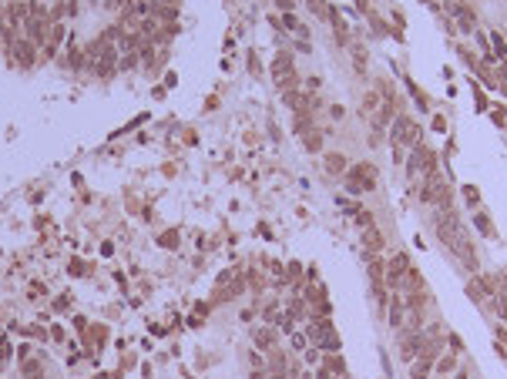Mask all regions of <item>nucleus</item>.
<instances>
[{
	"instance_id": "1",
	"label": "nucleus",
	"mask_w": 507,
	"mask_h": 379,
	"mask_svg": "<svg viewBox=\"0 0 507 379\" xmlns=\"http://www.w3.org/2000/svg\"><path fill=\"white\" fill-rule=\"evenodd\" d=\"M390 138H393L396 145H407V148L423 145V141H420V138H423V131H420V124L413 121L410 114H396L393 124H390Z\"/></svg>"
},
{
	"instance_id": "2",
	"label": "nucleus",
	"mask_w": 507,
	"mask_h": 379,
	"mask_svg": "<svg viewBox=\"0 0 507 379\" xmlns=\"http://www.w3.org/2000/svg\"><path fill=\"white\" fill-rule=\"evenodd\" d=\"M272 77H275V88L286 94V91H296L299 77H296V64H292V54L289 50H279L272 61Z\"/></svg>"
},
{
	"instance_id": "3",
	"label": "nucleus",
	"mask_w": 507,
	"mask_h": 379,
	"mask_svg": "<svg viewBox=\"0 0 507 379\" xmlns=\"http://www.w3.org/2000/svg\"><path fill=\"white\" fill-rule=\"evenodd\" d=\"M309 342H313L316 349H333V353H339L336 326H333L329 319H313V322H309Z\"/></svg>"
},
{
	"instance_id": "4",
	"label": "nucleus",
	"mask_w": 507,
	"mask_h": 379,
	"mask_svg": "<svg viewBox=\"0 0 507 379\" xmlns=\"http://www.w3.org/2000/svg\"><path fill=\"white\" fill-rule=\"evenodd\" d=\"M373 188H376L373 165H353V168H346V192L349 195H363V192H373Z\"/></svg>"
},
{
	"instance_id": "5",
	"label": "nucleus",
	"mask_w": 507,
	"mask_h": 379,
	"mask_svg": "<svg viewBox=\"0 0 507 379\" xmlns=\"http://www.w3.org/2000/svg\"><path fill=\"white\" fill-rule=\"evenodd\" d=\"M430 171H437V151L427 145H417L410 151V161H407V175L417 178V175H430Z\"/></svg>"
},
{
	"instance_id": "6",
	"label": "nucleus",
	"mask_w": 507,
	"mask_h": 379,
	"mask_svg": "<svg viewBox=\"0 0 507 379\" xmlns=\"http://www.w3.org/2000/svg\"><path fill=\"white\" fill-rule=\"evenodd\" d=\"M47 34H50V14H44V17H27V24H24V37L31 44H47Z\"/></svg>"
},
{
	"instance_id": "7",
	"label": "nucleus",
	"mask_w": 507,
	"mask_h": 379,
	"mask_svg": "<svg viewBox=\"0 0 507 379\" xmlns=\"http://www.w3.org/2000/svg\"><path fill=\"white\" fill-rule=\"evenodd\" d=\"M407 272H410V258H407V252H396V255L390 258V265H387V282H390V289L403 285Z\"/></svg>"
},
{
	"instance_id": "8",
	"label": "nucleus",
	"mask_w": 507,
	"mask_h": 379,
	"mask_svg": "<svg viewBox=\"0 0 507 379\" xmlns=\"http://www.w3.org/2000/svg\"><path fill=\"white\" fill-rule=\"evenodd\" d=\"M64 37H67V24H64V20H54V24H50V34H47V44L40 47V54H44L40 61H50V57H54L57 50H61Z\"/></svg>"
},
{
	"instance_id": "9",
	"label": "nucleus",
	"mask_w": 507,
	"mask_h": 379,
	"mask_svg": "<svg viewBox=\"0 0 507 379\" xmlns=\"http://www.w3.org/2000/svg\"><path fill=\"white\" fill-rule=\"evenodd\" d=\"M10 57H14L20 67H31L34 61H37V44H31L27 37H20V41L10 44Z\"/></svg>"
},
{
	"instance_id": "10",
	"label": "nucleus",
	"mask_w": 507,
	"mask_h": 379,
	"mask_svg": "<svg viewBox=\"0 0 507 379\" xmlns=\"http://www.w3.org/2000/svg\"><path fill=\"white\" fill-rule=\"evenodd\" d=\"M447 10H450V14L460 20V31H464V34H474V27H477V14H474V10L464 7L460 0H447Z\"/></svg>"
},
{
	"instance_id": "11",
	"label": "nucleus",
	"mask_w": 507,
	"mask_h": 379,
	"mask_svg": "<svg viewBox=\"0 0 507 379\" xmlns=\"http://www.w3.org/2000/svg\"><path fill=\"white\" fill-rule=\"evenodd\" d=\"M383 232H379L376 225H370V228H363V249H366V255H376V252H383Z\"/></svg>"
},
{
	"instance_id": "12",
	"label": "nucleus",
	"mask_w": 507,
	"mask_h": 379,
	"mask_svg": "<svg viewBox=\"0 0 507 379\" xmlns=\"http://www.w3.org/2000/svg\"><path fill=\"white\" fill-rule=\"evenodd\" d=\"M403 319H407V302H403V295H390V326H393V329H403Z\"/></svg>"
},
{
	"instance_id": "13",
	"label": "nucleus",
	"mask_w": 507,
	"mask_h": 379,
	"mask_svg": "<svg viewBox=\"0 0 507 379\" xmlns=\"http://www.w3.org/2000/svg\"><path fill=\"white\" fill-rule=\"evenodd\" d=\"M434 363H437L434 356H417L410 363V379H427L434 372Z\"/></svg>"
},
{
	"instance_id": "14",
	"label": "nucleus",
	"mask_w": 507,
	"mask_h": 379,
	"mask_svg": "<svg viewBox=\"0 0 507 379\" xmlns=\"http://www.w3.org/2000/svg\"><path fill=\"white\" fill-rule=\"evenodd\" d=\"M252 342H256V349H272L275 346V329L272 326H259V329L252 332Z\"/></svg>"
},
{
	"instance_id": "15",
	"label": "nucleus",
	"mask_w": 507,
	"mask_h": 379,
	"mask_svg": "<svg viewBox=\"0 0 507 379\" xmlns=\"http://www.w3.org/2000/svg\"><path fill=\"white\" fill-rule=\"evenodd\" d=\"M434 369L440 372V376H453V372H457V353H440Z\"/></svg>"
},
{
	"instance_id": "16",
	"label": "nucleus",
	"mask_w": 507,
	"mask_h": 379,
	"mask_svg": "<svg viewBox=\"0 0 507 379\" xmlns=\"http://www.w3.org/2000/svg\"><path fill=\"white\" fill-rule=\"evenodd\" d=\"M322 165H326V171H329V175H346V168H349L346 158H343V154H333V151L322 158Z\"/></svg>"
},
{
	"instance_id": "17",
	"label": "nucleus",
	"mask_w": 507,
	"mask_h": 379,
	"mask_svg": "<svg viewBox=\"0 0 507 379\" xmlns=\"http://www.w3.org/2000/svg\"><path fill=\"white\" fill-rule=\"evenodd\" d=\"M370 258V282H383L387 279V262L383 258H373V255H366Z\"/></svg>"
},
{
	"instance_id": "18",
	"label": "nucleus",
	"mask_w": 507,
	"mask_h": 379,
	"mask_svg": "<svg viewBox=\"0 0 507 379\" xmlns=\"http://www.w3.org/2000/svg\"><path fill=\"white\" fill-rule=\"evenodd\" d=\"M491 44H494V50H497V61H500V64H507V44H504V37H500L497 31L491 34Z\"/></svg>"
},
{
	"instance_id": "19",
	"label": "nucleus",
	"mask_w": 507,
	"mask_h": 379,
	"mask_svg": "<svg viewBox=\"0 0 507 379\" xmlns=\"http://www.w3.org/2000/svg\"><path fill=\"white\" fill-rule=\"evenodd\" d=\"M474 225H477V232H480V235H487V238L494 235V228H491V218L484 215V211H477V215H474Z\"/></svg>"
},
{
	"instance_id": "20",
	"label": "nucleus",
	"mask_w": 507,
	"mask_h": 379,
	"mask_svg": "<svg viewBox=\"0 0 507 379\" xmlns=\"http://www.w3.org/2000/svg\"><path fill=\"white\" fill-rule=\"evenodd\" d=\"M353 64H356V71L366 67V47H360V44H353Z\"/></svg>"
},
{
	"instance_id": "21",
	"label": "nucleus",
	"mask_w": 507,
	"mask_h": 379,
	"mask_svg": "<svg viewBox=\"0 0 507 379\" xmlns=\"http://www.w3.org/2000/svg\"><path fill=\"white\" fill-rule=\"evenodd\" d=\"M319 148H322V134H319V131L306 134V151H319Z\"/></svg>"
},
{
	"instance_id": "22",
	"label": "nucleus",
	"mask_w": 507,
	"mask_h": 379,
	"mask_svg": "<svg viewBox=\"0 0 507 379\" xmlns=\"http://www.w3.org/2000/svg\"><path fill=\"white\" fill-rule=\"evenodd\" d=\"M464 198H467V205H477V202H480V195H477L474 185H464Z\"/></svg>"
},
{
	"instance_id": "23",
	"label": "nucleus",
	"mask_w": 507,
	"mask_h": 379,
	"mask_svg": "<svg viewBox=\"0 0 507 379\" xmlns=\"http://www.w3.org/2000/svg\"><path fill=\"white\" fill-rule=\"evenodd\" d=\"M356 222H360V228H370V225H373V215L360 208V211H356Z\"/></svg>"
},
{
	"instance_id": "24",
	"label": "nucleus",
	"mask_w": 507,
	"mask_h": 379,
	"mask_svg": "<svg viewBox=\"0 0 507 379\" xmlns=\"http://www.w3.org/2000/svg\"><path fill=\"white\" fill-rule=\"evenodd\" d=\"M67 306H71V295H57V302H54V312H64Z\"/></svg>"
},
{
	"instance_id": "25",
	"label": "nucleus",
	"mask_w": 507,
	"mask_h": 379,
	"mask_svg": "<svg viewBox=\"0 0 507 379\" xmlns=\"http://www.w3.org/2000/svg\"><path fill=\"white\" fill-rule=\"evenodd\" d=\"M309 7H313L319 17H326V14H329V7H322V0H309Z\"/></svg>"
},
{
	"instance_id": "26",
	"label": "nucleus",
	"mask_w": 507,
	"mask_h": 379,
	"mask_svg": "<svg viewBox=\"0 0 507 379\" xmlns=\"http://www.w3.org/2000/svg\"><path fill=\"white\" fill-rule=\"evenodd\" d=\"M282 24L289 27V31H296V34H299V24H296V17H292V14H282Z\"/></svg>"
},
{
	"instance_id": "27",
	"label": "nucleus",
	"mask_w": 507,
	"mask_h": 379,
	"mask_svg": "<svg viewBox=\"0 0 507 379\" xmlns=\"http://www.w3.org/2000/svg\"><path fill=\"white\" fill-rule=\"evenodd\" d=\"M306 363H309V366L319 363V349H306Z\"/></svg>"
},
{
	"instance_id": "28",
	"label": "nucleus",
	"mask_w": 507,
	"mask_h": 379,
	"mask_svg": "<svg viewBox=\"0 0 507 379\" xmlns=\"http://www.w3.org/2000/svg\"><path fill=\"white\" fill-rule=\"evenodd\" d=\"M333 121H339V118H343V114H346V107H343V104H333Z\"/></svg>"
},
{
	"instance_id": "29",
	"label": "nucleus",
	"mask_w": 507,
	"mask_h": 379,
	"mask_svg": "<svg viewBox=\"0 0 507 379\" xmlns=\"http://www.w3.org/2000/svg\"><path fill=\"white\" fill-rule=\"evenodd\" d=\"M292 346H296V349H306V336H299V332H296V336H292Z\"/></svg>"
},
{
	"instance_id": "30",
	"label": "nucleus",
	"mask_w": 507,
	"mask_h": 379,
	"mask_svg": "<svg viewBox=\"0 0 507 379\" xmlns=\"http://www.w3.org/2000/svg\"><path fill=\"white\" fill-rule=\"evenodd\" d=\"M450 349H453V353H464V342H460L457 336H450Z\"/></svg>"
},
{
	"instance_id": "31",
	"label": "nucleus",
	"mask_w": 507,
	"mask_h": 379,
	"mask_svg": "<svg viewBox=\"0 0 507 379\" xmlns=\"http://www.w3.org/2000/svg\"><path fill=\"white\" fill-rule=\"evenodd\" d=\"M296 4H299V0H279V7H282V10H286V14H289V10H292V7H296Z\"/></svg>"
},
{
	"instance_id": "32",
	"label": "nucleus",
	"mask_w": 507,
	"mask_h": 379,
	"mask_svg": "<svg viewBox=\"0 0 507 379\" xmlns=\"http://www.w3.org/2000/svg\"><path fill=\"white\" fill-rule=\"evenodd\" d=\"M370 7V0H356V10H366Z\"/></svg>"
},
{
	"instance_id": "33",
	"label": "nucleus",
	"mask_w": 507,
	"mask_h": 379,
	"mask_svg": "<svg viewBox=\"0 0 507 379\" xmlns=\"http://www.w3.org/2000/svg\"><path fill=\"white\" fill-rule=\"evenodd\" d=\"M31 379H40V372H34V376H31Z\"/></svg>"
},
{
	"instance_id": "34",
	"label": "nucleus",
	"mask_w": 507,
	"mask_h": 379,
	"mask_svg": "<svg viewBox=\"0 0 507 379\" xmlns=\"http://www.w3.org/2000/svg\"><path fill=\"white\" fill-rule=\"evenodd\" d=\"M427 4H434V0H427Z\"/></svg>"
}]
</instances>
